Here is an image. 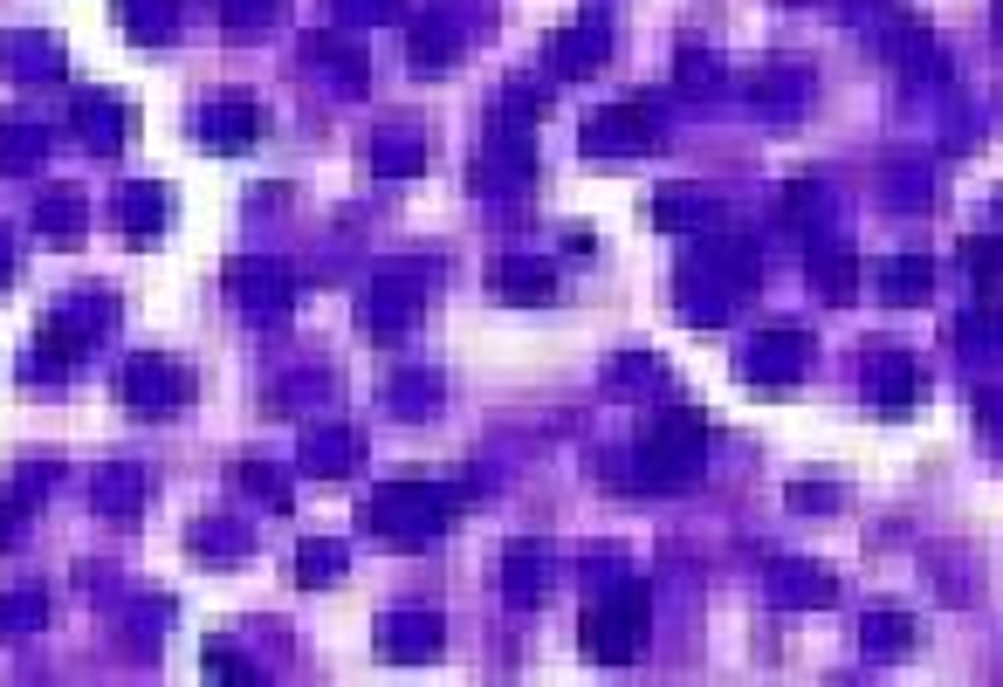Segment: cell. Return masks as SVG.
<instances>
[{
    "mask_svg": "<svg viewBox=\"0 0 1003 687\" xmlns=\"http://www.w3.org/2000/svg\"><path fill=\"white\" fill-rule=\"evenodd\" d=\"M969 268H976V283L983 289H1003V241H969Z\"/></svg>",
    "mask_w": 1003,
    "mask_h": 687,
    "instance_id": "obj_1",
    "label": "cell"
}]
</instances>
